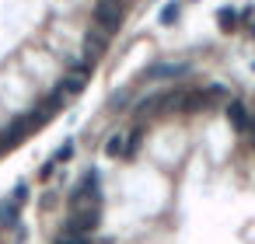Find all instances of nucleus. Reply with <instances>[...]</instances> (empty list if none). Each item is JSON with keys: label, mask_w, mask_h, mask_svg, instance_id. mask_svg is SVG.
Returning <instances> with one entry per match:
<instances>
[{"label": "nucleus", "mask_w": 255, "mask_h": 244, "mask_svg": "<svg viewBox=\"0 0 255 244\" xmlns=\"http://www.w3.org/2000/svg\"><path fill=\"white\" fill-rule=\"evenodd\" d=\"M178 14H182V7H178L175 0H171V4H164V7H161L157 21H161V25H175V21H178Z\"/></svg>", "instance_id": "nucleus-11"}, {"label": "nucleus", "mask_w": 255, "mask_h": 244, "mask_svg": "<svg viewBox=\"0 0 255 244\" xmlns=\"http://www.w3.org/2000/svg\"><path fill=\"white\" fill-rule=\"evenodd\" d=\"M252 35H255V25H252Z\"/></svg>", "instance_id": "nucleus-19"}, {"label": "nucleus", "mask_w": 255, "mask_h": 244, "mask_svg": "<svg viewBox=\"0 0 255 244\" xmlns=\"http://www.w3.org/2000/svg\"><path fill=\"white\" fill-rule=\"evenodd\" d=\"M126 105H129V91H126V87H123V91H116V94L109 98V112H123Z\"/></svg>", "instance_id": "nucleus-15"}, {"label": "nucleus", "mask_w": 255, "mask_h": 244, "mask_svg": "<svg viewBox=\"0 0 255 244\" xmlns=\"http://www.w3.org/2000/svg\"><path fill=\"white\" fill-rule=\"evenodd\" d=\"M189 63H150L143 70V81H178V77H189Z\"/></svg>", "instance_id": "nucleus-6"}, {"label": "nucleus", "mask_w": 255, "mask_h": 244, "mask_svg": "<svg viewBox=\"0 0 255 244\" xmlns=\"http://www.w3.org/2000/svg\"><path fill=\"white\" fill-rule=\"evenodd\" d=\"M123 150H126V133H116L105 140V157H123Z\"/></svg>", "instance_id": "nucleus-10"}, {"label": "nucleus", "mask_w": 255, "mask_h": 244, "mask_svg": "<svg viewBox=\"0 0 255 244\" xmlns=\"http://www.w3.org/2000/svg\"><path fill=\"white\" fill-rule=\"evenodd\" d=\"M14 244H25V230H18V241Z\"/></svg>", "instance_id": "nucleus-18"}, {"label": "nucleus", "mask_w": 255, "mask_h": 244, "mask_svg": "<svg viewBox=\"0 0 255 244\" xmlns=\"http://www.w3.org/2000/svg\"><path fill=\"white\" fill-rule=\"evenodd\" d=\"M98 223H102V202H95V206H74L70 216H67V230H74V234H95Z\"/></svg>", "instance_id": "nucleus-3"}, {"label": "nucleus", "mask_w": 255, "mask_h": 244, "mask_svg": "<svg viewBox=\"0 0 255 244\" xmlns=\"http://www.w3.org/2000/svg\"><path fill=\"white\" fill-rule=\"evenodd\" d=\"M74 154H77V140H74V136H67V140L56 147L53 161H56V164H67V161H74Z\"/></svg>", "instance_id": "nucleus-9"}, {"label": "nucleus", "mask_w": 255, "mask_h": 244, "mask_svg": "<svg viewBox=\"0 0 255 244\" xmlns=\"http://www.w3.org/2000/svg\"><path fill=\"white\" fill-rule=\"evenodd\" d=\"M109 39H112V35H105L102 28H95V25H91V28H88V35H84V46H81L84 60H88V63H98V60L109 53Z\"/></svg>", "instance_id": "nucleus-5"}, {"label": "nucleus", "mask_w": 255, "mask_h": 244, "mask_svg": "<svg viewBox=\"0 0 255 244\" xmlns=\"http://www.w3.org/2000/svg\"><path fill=\"white\" fill-rule=\"evenodd\" d=\"M11 199H14V202H21V206H25V202H28V199H32V188H28V181H18V185H14V188H11Z\"/></svg>", "instance_id": "nucleus-16"}, {"label": "nucleus", "mask_w": 255, "mask_h": 244, "mask_svg": "<svg viewBox=\"0 0 255 244\" xmlns=\"http://www.w3.org/2000/svg\"><path fill=\"white\" fill-rule=\"evenodd\" d=\"M56 244H91V234H74V230H63L56 237Z\"/></svg>", "instance_id": "nucleus-14"}, {"label": "nucleus", "mask_w": 255, "mask_h": 244, "mask_svg": "<svg viewBox=\"0 0 255 244\" xmlns=\"http://www.w3.org/2000/svg\"><path fill=\"white\" fill-rule=\"evenodd\" d=\"M102 195H105V188H102V171L98 167H88L84 174H81V181L70 188V209L74 206H95V202H102Z\"/></svg>", "instance_id": "nucleus-2"}, {"label": "nucleus", "mask_w": 255, "mask_h": 244, "mask_svg": "<svg viewBox=\"0 0 255 244\" xmlns=\"http://www.w3.org/2000/svg\"><path fill=\"white\" fill-rule=\"evenodd\" d=\"M140 140H143V129H133V133H126V150H123V157L129 161L136 150H140Z\"/></svg>", "instance_id": "nucleus-13"}, {"label": "nucleus", "mask_w": 255, "mask_h": 244, "mask_svg": "<svg viewBox=\"0 0 255 244\" xmlns=\"http://www.w3.org/2000/svg\"><path fill=\"white\" fill-rule=\"evenodd\" d=\"M227 122L238 129V133H248V126H252V115H248V108L241 105V101H227Z\"/></svg>", "instance_id": "nucleus-8"}, {"label": "nucleus", "mask_w": 255, "mask_h": 244, "mask_svg": "<svg viewBox=\"0 0 255 244\" xmlns=\"http://www.w3.org/2000/svg\"><path fill=\"white\" fill-rule=\"evenodd\" d=\"M126 21V4L123 0H95V11H91V25L102 28L105 35H116Z\"/></svg>", "instance_id": "nucleus-1"}, {"label": "nucleus", "mask_w": 255, "mask_h": 244, "mask_svg": "<svg viewBox=\"0 0 255 244\" xmlns=\"http://www.w3.org/2000/svg\"><path fill=\"white\" fill-rule=\"evenodd\" d=\"M91 70H95V63H88V60H81V63H74L67 74H63V81H60V91L70 98V94H81L84 87H88V81H91Z\"/></svg>", "instance_id": "nucleus-4"}, {"label": "nucleus", "mask_w": 255, "mask_h": 244, "mask_svg": "<svg viewBox=\"0 0 255 244\" xmlns=\"http://www.w3.org/2000/svg\"><path fill=\"white\" fill-rule=\"evenodd\" d=\"M21 227V202H14L11 195L0 199V230H18Z\"/></svg>", "instance_id": "nucleus-7"}, {"label": "nucleus", "mask_w": 255, "mask_h": 244, "mask_svg": "<svg viewBox=\"0 0 255 244\" xmlns=\"http://www.w3.org/2000/svg\"><path fill=\"white\" fill-rule=\"evenodd\" d=\"M217 21H220L224 32H231V28L238 25V11H234V7H220V11H217Z\"/></svg>", "instance_id": "nucleus-12"}, {"label": "nucleus", "mask_w": 255, "mask_h": 244, "mask_svg": "<svg viewBox=\"0 0 255 244\" xmlns=\"http://www.w3.org/2000/svg\"><path fill=\"white\" fill-rule=\"evenodd\" d=\"M56 167H60V164H56V161H53V157H49V161H46V164H42V167H39V178H42V181H49V178H53V174H56Z\"/></svg>", "instance_id": "nucleus-17"}]
</instances>
